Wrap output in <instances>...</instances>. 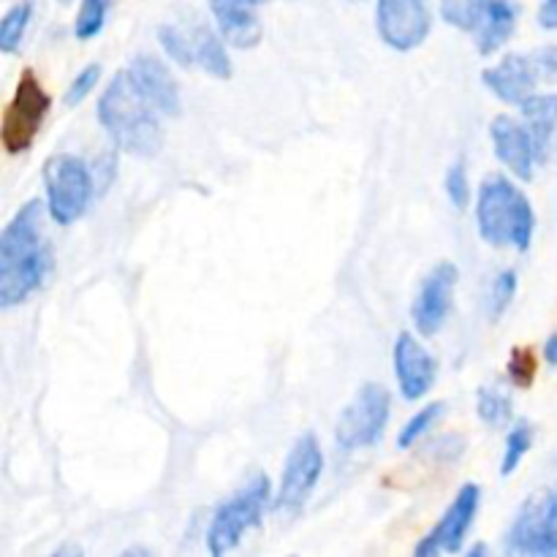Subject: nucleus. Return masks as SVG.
Listing matches in <instances>:
<instances>
[{
  "instance_id": "f257e3e1",
  "label": "nucleus",
  "mask_w": 557,
  "mask_h": 557,
  "mask_svg": "<svg viewBox=\"0 0 557 557\" xmlns=\"http://www.w3.org/2000/svg\"><path fill=\"white\" fill-rule=\"evenodd\" d=\"M49 270V248L44 243V205L27 201L9 221L0 237V308L22 305L38 292Z\"/></svg>"
},
{
  "instance_id": "f03ea898",
  "label": "nucleus",
  "mask_w": 557,
  "mask_h": 557,
  "mask_svg": "<svg viewBox=\"0 0 557 557\" xmlns=\"http://www.w3.org/2000/svg\"><path fill=\"white\" fill-rule=\"evenodd\" d=\"M158 109L141 96L128 69L109 79L98 101V120L109 139L123 152L136 158H152L161 152L163 128L158 123Z\"/></svg>"
},
{
  "instance_id": "7ed1b4c3",
  "label": "nucleus",
  "mask_w": 557,
  "mask_h": 557,
  "mask_svg": "<svg viewBox=\"0 0 557 557\" xmlns=\"http://www.w3.org/2000/svg\"><path fill=\"white\" fill-rule=\"evenodd\" d=\"M479 234L493 248H515L525 253L533 243V215L531 199L504 174H493L479 188L476 201Z\"/></svg>"
},
{
  "instance_id": "20e7f679",
  "label": "nucleus",
  "mask_w": 557,
  "mask_h": 557,
  "mask_svg": "<svg viewBox=\"0 0 557 557\" xmlns=\"http://www.w3.org/2000/svg\"><path fill=\"white\" fill-rule=\"evenodd\" d=\"M272 487L264 473L250 479L234 498H228L212 517L207 528V549L212 555H226L243 542V536L264 522L267 506H270Z\"/></svg>"
},
{
  "instance_id": "39448f33",
  "label": "nucleus",
  "mask_w": 557,
  "mask_h": 557,
  "mask_svg": "<svg viewBox=\"0 0 557 557\" xmlns=\"http://www.w3.org/2000/svg\"><path fill=\"white\" fill-rule=\"evenodd\" d=\"M44 188H47V210L58 226H71L87 212L92 199V177L85 161L69 152L47 158L44 163Z\"/></svg>"
},
{
  "instance_id": "423d86ee",
  "label": "nucleus",
  "mask_w": 557,
  "mask_h": 557,
  "mask_svg": "<svg viewBox=\"0 0 557 557\" xmlns=\"http://www.w3.org/2000/svg\"><path fill=\"white\" fill-rule=\"evenodd\" d=\"M392 413L389 389L375 381L359 386L357 395L343 408L335 428V441L343 451H357L375 446L386 433Z\"/></svg>"
},
{
  "instance_id": "0eeeda50",
  "label": "nucleus",
  "mask_w": 557,
  "mask_h": 557,
  "mask_svg": "<svg viewBox=\"0 0 557 557\" xmlns=\"http://www.w3.org/2000/svg\"><path fill=\"white\" fill-rule=\"evenodd\" d=\"M49 107H52V98L44 90L36 71H22L14 96H11L9 107L3 112V128H0V139H3L9 156H20V152L30 150L44 120H47Z\"/></svg>"
},
{
  "instance_id": "6e6552de",
  "label": "nucleus",
  "mask_w": 557,
  "mask_h": 557,
  "mask_svg": "<svg viewBox=\"0 0 557 557\" xmlns=\"http://www.w3.org/2000/svg\"><path fill=\"white\" fill-rule=\"evenodd\" d=\"M321 471H324V451H321L319 438L313 433L299 435L297 444L288 451L286 466H283L281 487L275 493V504H272L275 511L297 515L313 495Z\"/></svg>"
},
{
  "instance_id": "1a4fd4ad",
  "label": "nucleus",
  "mask_w": 557,
  "mask_h": 557,
  "mask_svg": "<svg viewBox=\"0 0 557 557\" xmlns=\"http://www.w3.org/2000/svg\"><path fill=\"white\" fill-rule=\"evenodd\" d=\"M375 27L381 41L395 52H413L433 30V11L428 0H379Z\"/></svg>"
},
{
  "instance_id": "9d476101",
  "label": "nucleus",
  "mask_w": 557,
  "mask_h": 557,
  "mask_svg": "<svg viewBox=\"0 0 557 557\" xmlns=\"http://www.w3.org/2000/svg\"><path fill=\"white\" fill-rule=\"evenodd\" d=\"M506 549L509 555L557 557V493H542L522 506Z\"/></svg>"
},
{
  "instance_id": "9b49d317",
  "label": "nucleus",
  "mask_w": 557,
  "mask_h": 557,
  "mask_svg": "<svg viewBox=\"0 0 557 557\" xmlns=\"http://www.w3.org/2000/svg\"><path fill=\"white\" fill-rule=\"evenodd\" d=\"M457 281H460V270L451 261L435 264L433 272L422 281L411 308L413 324H417L422 337H435L444 330L446 319L451 313V305H455Z\"/></svg>"
},
{
  "instance_id": "f8f14e48",
  "label": "nucleus",
  "mask_w": 557,
  "mask_h": 557,
  "mask_svg": "<svg viewBox=\"0 0 557 557\" xmlns=\"http://www.w3.org/2000/svg\"><path fill=\"white\" fill-rule=\"evenodd\" d=\"M479 504H482V490L476 484H462L460 493L451 500L438 525L417 544V555L435 557L441 553H457L462 547V542H466L473 520H476Z\"/></svg>"
},
{
  "instance_id": "ddd939ff",
  "label": "nucleus",
  "mask_w": 557,
  "mask_h": 557,
  "mask_svg": "<svg viewBox=\"0 0 557 557\" xmlns=\"http://www.w3.org/2000/svg\"><path fill=\"white\" fill-rule=\"evenodd\" d=\"M542 79L536 54H506L498 63L482 71V82L487 85V90L511 107H522L536 92V85Z\"/></svg>"
},
{
  "instance_id": "4468645a",
  "label": "nucleus",
  "mask_w": 557,
  "mask_h": 557,
  "mask_svg": "<svg viewBox=\"0 0 557 557\" xmlns=\"http://www.w3.org/2000/svg\"><path fill=\"white\" fill-rule=\"evenodd\" d=\"M490 139H493L495 158L515 174L522 183L533 180V166L539 163L536 145H533L531 128L517 123L509 114H498L490 125Z\"/></svg>"
},
{
  "instance_id": "2eb2a0df",
  "label": "nucleus",
  "mask_w": 557,
  "mask_h": 557,
  "mask_svg": "<svg viewBox=\"0 0 557 557\" xmlns=\"http://www.w3.org/2000/svg\"><path fill=\"white\" fill-rule=\"evenodd\" d=\"M395 375L397 386H400V395L408 403L422 400L435 384L438 364H435L433 354L411 332H403L395 343Z\"/></svg>"
},
{
  "instance_id": "dca6fc26",
  "label": "nucleus",
  "mask_w": 557,
  "mask_h": 557,
  "mask_svg": "<svg viewBox=\"0 0 557 557\" xmlns=\"http://www.w3.org/2000/svg\"><path fill=\"white\" fill-rule=\"evenodd\" d=\"M131 79L136 82V87L141 90V96L152 103L161 114L166 117H177L183 112V103H180V87L174 82V76L169 74L166 65L158 58L150 54H136L128 65Z\"/></svg>"
},
{
  "instance_id": "f3484780",
  "label": "nucleus",
  "mask_w": 557,
  "mask_h": 557,
  "mask_svg": "<svg viewBox=\"0 0 557 557\" xmlns=\"http://www.w3.org/2000/svg\"><path fill=\"white\" fill-rule=\"evenodd\" d=\"M520 5L517 0H473V30L482 54H493L515 36Z\"/></svg>"
},
{
  "instance_id": "a211bd4d",
  "label": "nucleus",
  "mask_w": 557,
  "mask_h": 557,
  "mask_svg": "<svg viewBox=\"0 0 557 557\" xmlns=\"http://www.w3.org/2000/svg\"><path fill=\"white\" fill-rule=\"evenodd\" d=\"M210 11L223 41L237 49H253L261 41V20L250 0H210Z\"/></svg>"
},
{
  "instance_id": "6ab92c4d",
  "label": "nucleus",
  "mask_w": 557,
  "mask_h": 557,
  "mask_svg": "<svg viewBox=\"0 0 557 557\" xmlns=\"http://www.w3.org/2000/svg\"><path fill=\"white\" fill-rule=\"evenodd\" d=\"M190 36V49H194V63L196 69H201L205 74L215 76V79H232V58H228L226 47H223L221 38L215 36V30L205 25V22H188L185 25Z\"/></svg>"
},
{
  "instance_id": "aec40b11",
  "label": "nucleus",
  "mask_w": 557,
  "mask_h": 557,
  "mask_svg": "<svg viewBox=\"0 0 557 557\" xmlns=\"http://www.w3.org/2000/svg\"><path fill=\"white\" fill-rule=\"evenodd\" d=\"M520 109L528 120V128H531L539 161H544L557 131V96L555 92H544V96H536V92H533Z\"/></svg>"
},
{
  "instance_id": "412c9836",
  "label": "nucleus",
  "mask_w": 557,
  "mask_h": 557,
  "mask_svg": "<svg viewBox=\"0 0 557 557\" xmlns=\"http://www.w3.org/2000/svg\"><path fill=\"white\" fill-rule=\"evenodd\" d=\"M33 20V0H20L14 9L5 11L3 22H0V52L16 54L25 38L27 25Z\"/></svg>"
},
{
  "instance_id": "4be33fe9",
  "label": "nucleus",
  "mask_w": 557,
  "mask_h": 557,
  "mask_svg": "<svg viewBox=\"0 0 557 557\" xmlns=\"http://www.w3.org/2000/svg\"><path fill=\"white\" fill-rule=\"evenodd\" d=\"M476 413L484 424H490V428H504V424L511 422L515 408H511L509 395H504V392L498 389H490L487 386V389H479Z\"/></svg>"
},
{
  "instance_id": "5701e85b",
  "label": "nucleus",
  "mask_w": 557,
  "mask_h": 557,
  "mask_svg": "<svg viewBox=\"0 0 557 557\" xmlns=\"http://www.w3.org/2000/svg\"><path fill=\"white\" fill-rule=\"evenodd\" d=\"M158 41H161L163 52L183 69H196L194 49H190V36L185 25H161L158 27Z\"/></svg>"
},
{
  "instance_id": "b1692460",
  "label": "nucleus",
  "mask_w": 557,
  "mask_h": 557,
  "mask_svg": "<svg viewBox=\"0 0 557 557\" xmlns=\"http://www.w3.org/2000/svg\"><path fill=\"white\" fill-rule=\"evenodd\" d=\"M441 417H444V403H430V406H424L422 411L413 413V417L406 422V428L400 430V435H397V446H400V449H411L419 438H424V435L438 424Z\"/></svg>"
},
{
  "instance_id": "393cba45",
  "label": "nucleus",
  "mask_w": 557,
  "mask_h": 557,
  "mask_svg": "<svg viewBox=\"0 0 557 557\" xmlns=\"http://www.w3.org/2000/svg\"><path fill=\"white\" fill-rule=\"evenodd\" d=\"M112 9V0H82L79 14H76L74 33L79 41H90L107 25V14Z\"/></svg>"
},
{
  "instance_id": "a878e982",
  "label": "nucleus",
  "mask_w": 557,
  "mask_h": 557,
  "mask_svg": "<svg viewBox=\"0 0 557 557\" xmlns=\"http://www.w3.org/2000/svg\"><path fill=\"white\" fill-rule=\"evenodd\" d=\"M531 444H533L531 424H517V428L509 433V438H506L504 460H500V473H504V476H511V473L522 466L525 455L531 451Z\"/></svg>"
},
{
  "instance_id": "bb28decb",
  "label": "nucleus",
  "mask_w": 557,
  "mask_h": 557,
  "mask_svg": "<svg viewBox=\"0 0 557 557\" xmlns=\"http://www.w3.org/2000/svg\"><path fill=\"white\" fill-rule=\"evenodd\" d=\"M517 297V272L504 270L498 272V277L493 281V288H490V315L493 319H500L506 313L511 302Z\"/></svg>"
},
{
  "instance_id": "cd10ccee",
  "label": "nucleus",
  "mask_w": 557,
  "mask_h": 557,
  "mask_svg": "<svg viewBox=\"0 0 557 557\" xmlns=\"http://www.w3.org/2000/svg\"><path fill=\"white\" fill-rule=\"evenodd\" d=\"M446 196L455 210H466L471 205V180H468V169L462 161H457L446 174Z\"/></svg>"
},
{
  "instance_id": "c85d7f7f",
  "label": "nucleus",
  "mask_w": 557,
  "mask_h": 557,
  "mask_svg": "<svg viewBox=\"0 0 557 557\" xmlns=\"http://www.w3.org/2000/svg\"><path fill=\"white\" fill-rule=\"evenodd\" d=\"M98 79H101V65L98 63L85 65V69H82L79 74L71 79L69 90H65V103H69V107H79V103L85 101L92 90H96Z\"/></svg>"
},
{
  "instance_id": "c756f323",
  "label": "nucleus",
  "mask_w": 557,
  "mask_h": 557,
  "mask_svg": "<svg viewBox=\"0 0 557 557\" xmlns=\"http://www.w3.org/2000/svg\"><path fill=\"white\" fill-rule=\"evenodd\" d=\"M509 379L517 386H531L536 379V357L531 348H515L509 359Z\"/></svg>"
},
{
  "instance_id": "7c9ffc66",
  "label": "nucleus",
  "mask_w": 557,
  "mask_h": 557,
  "mask_svg": "<svg viewBox=\"0 0 557 557\" xmlns=\"http://www.w3.org/2000/svg\"><path fill=\"white\" fill-rule=\"evenodd\" d=\"M533 54H536L539 71H542L544 79H555V76H557V47L536 49Z\"/></svg>"
},
{
  "instance_id": "2f4dec72",
  "label": "nucleus",
  "mask_w": 557,
  "mask_h": 557,
  "mask_svg": "<svg viewBox=\"0 0 557 557\" xmlns=\"http://www.w3.org/2000/svg\"><path fill=\"white\" fill-rule=\"evenodd\" d=\"M539 25L544 30H557V0H542V5H539Z\"/></svg>"
},
{
  "instance_id": "473e14b6",
  "label": "nucleus",
  "mask_w": 557,
  "mask_h": 557,
  "mask_svg": "<svg viewBox=\"0 0 557 557\" xmlns=\"http://www.w3.org/2000/svg\"><path fill=\"white\" fill-rule=\"evenodd\" d=\"M544 359H547L553 368H557V332L553 337L547 341V346H544Z\"/></svg>"
},
{
  "instance_id": "72a5a7b5",
  "label": "nucleus",
  "mask_w": 557,
  "mask_h": 557,
  "mask_svg": "<svg viewBox=\"0 0 557 557\" xmlns=\"http://www.w3.org/2000/svg\"><path fill=\"white\" fill-rule=\"evenodd\" d=\"M250 3H253V5H259V3H267V0H250Z\"/></svg>"
},
{
  "instance_id": "f704fd0d",
  "label": "nucleus",
  "mask_w": 557,
  "mask_h": 557,
  "mask_svg": "<svg viewBox=\"0 0 557 557\" xmlns=\"http://www.w3.org/2000/svg\"><path fill=\"white\" fill-rule=\"evenodd\" d=\"M63 3H69V0H63Z\"/></svg>"
}]
</instances>
